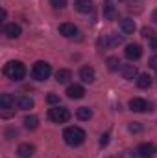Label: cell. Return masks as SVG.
Masks as SVG:
<instances>
[{
	"label": "cell",
	"mask_w": 157,
	"mask_h": 158,
	"mask_svg": "<svg viewBox=\"0 0 157 158\" xmlns=\"http://www.w3.org/2000/svg\"><path fill=\"white\" fill-rule=\"evenodd\" d=\"M124 55H126L129 61H137V59H141V55H142V48H141V44H128L126 50H124Z\"/></svg>",
	"instance_id": "52a82bcc"
},
{
	"label": "cell",
	"mask_w": 157,
	"mask_h": 158,
	"mask_svg": "<svg viewBox=\"0 0 157 158\" xmlns=\"http://www.w3.org/2000/svg\"><path fill=\"white\" fill-rule=\"evenodd\" d=\"M59 33L63 35V37H74V35H78V28L74 26V24H70V22H63V24H59Z\"/></svg>",
	"instance_id": "8fae6325"
},
{
	"label": "cell",
	"mask_w": 157,
	"mask_h": 158,
	"mask_svg": "<svg viewBox=\"0 0 157 158\" xmlns=\"http://www.w3.org/2000/svg\"><path fill=\"white\" fill-rule=\"evenodd\" d=\"M137 86H139V88H150V86H152V77H150L148 74H141V76L137 77Z\"/></svg>",
	"instance_id": "7402d4cb"
},
{
	"label": "cell",
	"mask_w": 157,
	"mask_h": 158,
	"mask_svg": "<svg viewBox=\"0 0 157 158\" xmlns=\"http://www.w3.org/2000/svg\"><path fill=\"white\" fill-rule=\"evenodd\" d=\"M120 158H135V155H133V151H124L120 155Z\"/></svg>",
	"instance_id": "4dcf8cb0"
},
{
	"label": "cell",
	"mask_w": 157,
	"mask_h": 158,
	"mask_svg": "<svg viewBox=\"0 0 157 158\" xmlns=\"http://www.w3.org/2000/svg\"><path fill=\"white\" fill-rule=\"evenodd\" d=\"M70 110L67 109V107H52L50 110H48V118L52 119L54 123H67L69 119H70Z\"/></svg>",
	"instance_id": "3957f363"
},
{
	"label": "cell",
	"mask_w": 157,
	"mask_h": 158,
	"mask_svg": "<svg viewBox=\"0 0 157 158\" xmlns=\"http://www.w3.org/2000/svg\"><path fill=\"white\" fill-rule=\"evenodd\" d=\"M46 101H48L50 105H56V103H59V96H56V94H48V96H46Z\"/></svg>",
	"instance_id": "4316f807"
},
{
	"label": "cell",
	"mask_w": 157,
	"mask_h": 158,
	"mask_svg": "<svg viewBox=\"0 0 157 158\" xmlns=\"http://www.w3.org/2000/svg\"><path fill=\"white\" fill-rule=\"evenodd\" d=\"M74 7L78 9L79 13H92L94 11V6H92L91 0H76Z\"/></svg>",
	"instance_id": "5bb4252c"
},
{
	"label": "cell",
	"mask_w": 157,
	"mask_h": 158,
	"mask_svg": "<svg viewBox=\"0 0 157 158\" xmlns=\"http://www.w3.org/2000/svg\"><path fill=\"white\" fill-rule=\"evenodd\" d=\"M135 20H131V19H122L120 20V30L124 31V33H133L135 31Z\"/></svg>",
	"instance_id": "e0dca14e"
},
{
	"label": "cell",
	"mask_w": 157,
	"mask_h": 158,
	"mask_svg": "<svg viewBox=\"0 0 157 158\" xmlns=\"http://www.w3.org/2000/svg\"><path fill=\"white\" fill-rule=\"evenodd\" d=\"M85 138H87L85 131H83L81 127H78V125L67 127V129L63 131V140H65V143L70 145V147H78V145H81V143L85 142Z\"/></svg>",
	"instance_id": "6da1fadb"
},
{
	"label": "cell",
	"mask_w": 157,
	"mask_h": 158,
	"mask_svg": "<svg viewBox=\"0 0 157 158\" xmlns=\"http://www.w3.org/2000/svg\"><path fill=\"white\" fill-rule=\"evenodd\" d=\"M135 153H137V156H141V158H152L155 155V145L152 142H142V143H139Z\"/></svg>",
	"instance_id": "8992f818"
},
{
	"label": "cell",
	"mask_w": 157,
	"mask_h": 158,
	"mask_svg": "<svg viewBox=\"0 0 157 158\" xmlns=\"http://www.w3.org/2000/svg\"><path fill=\"white\" fill-rule=\"evenodd\" d=\"M107 46H117V44H120L122 42V37L120 35H107Z\"/></svg>",
	"instance_id": "cb8c5ba5"
},
{
	"label": "cell",
	"mask_w": 157,
	"mask_h": 158,
	"mask_svg": "<svg viewBox=\"0 0 157 158\" xmlns=\"http://www.w3.org/2000/svg\"><path fill=\"white\" fill-rule=\"evenodd\" d=\"M67 96L70 98V99H81L83 96H85V88L81 86V85H69V88H67Z\"/></svg>",
	"instance_id": "9c48e42d"
},
{
	"label": "cell",
	"mask_w": 157,
	"mask_h": 158,
	"mask_svg": "<svg viewBox=\"0 0 157 158\" xmlns=\"http://www.w3.org/2000/svg\"><path fill=\"white\" fill-rule=\"evenodd\" d=\"M129 131H131V132H141L142 127H141L139 123H129Z\"/></svg>",
	"instance_id": "f1b7e54d"
},
{
	"label": "cell",
	"mask_w": 157,
	"mask_h": 158,
	"mask_svg": "<svg viewBox=\"0 0 157 158\" xmlns=\"http://www.w3.org/2000/svg\"><path fill=\"white\" fill-rule=\"evenodd\" d=\"M104 17H105V19H109V20H113V19H117V17H118L117 7H115L111 2H107V4L104 6Z\"/></svg>",
	"instance_id": "ac0fdd59"
},
{
	"label": "cell",
	"mask_w": 157,
	"mask_h": 158,
	"mask_svg": "<svg viewBox=\"0 0 157 158\" xmlns=\"http://www.w3.org/2000/svg\"><path fill=\"white\" fill-rule=\"evenodd\" d=\"M4 74H6V77L13 79V81H20L26 76V66L20 61H9L4 66Z\"/></svg>",
	"instance_id": "7a4b0ae2"
},
{
	"label": "cell",
	"mask_w": 157,
	"mask_h": 158,
	"mask_svg": "<svg viewBox=\"0 0 157 158\" xmlns=\"http://www.w3.org/2000/svg\"><path fill=\"white\" fill-rule=\"evenodd\" d=\"M24 127H26L28 131H35V129L39 127V118H37V116H26V118H24Z\"/></svg>",
	"instance_id": "603a6c76"
},
{
	"label": "cell",
	"mask_w": 157,
	"mask_h": 158,
	"mask_svg": "<svg viewBox=\"0 0 157 158\" xmlns=\"http://www.w3.org/2000/svg\"><path fill=\"white\" fill-rule=\"evenodd\" d=\"M76 116H78V119H81V121H87V119L92 118V110H91L89 107H79L78 110H76Z\"/></svg>",
	"instance_id": "44dd1931"
},
{
	"label": "cell",
	"mask_w": 157,
	"mask_h": 158,
	"mask_svg": "<svg viewBox=\"0 0 157 158\" xmlns=\"http://www.w3.org/2000/svg\"><path fill=\"white\" fill-rule=\"evenodd\" d=\"M152 50H157V37L152 40Z\"/></svg>",
	"instance_id": "1f68e13d"
},
{
	"label": "cell",
	"mask_w": 157,
	"mask_h": 158,
	"mask_svg": "<svg viewBox=\"0 0 157 158\" xmlns=\"http://www.w3.org/2000/svg\"><path fill=\"white\" fill-rule=\"evenodd\" d=\"M50 74H52V66L44 61H37L32 68V76H34L35 81H46L50 77Z\"/></svg>",
	"instance_id": "277c9868"
},
{
	"label": "cell",
	"mask_w": 157,
	"mask_h": 158,
	"mask_svg": "<svg viewBox=\"0 0 157 158\" xmlns=\"http://www.w3.org/2000/svg\"><path fill=\"white\" fill-rule=\"evenodd\" d=\"M34 153H35V147L32 143H20L19 149H17V155L20 158H32Z\"/></svg>",
	"instance_id": "4fadbf2b"
},
{
	"label": "cell",
	"mask_w": 157,
	"mask_h": 158,
	"mask_svg": "<svg viewBox=\"0 0 157 158\" xmlns=\"http://www.w3.org/2000/svg\"><path fill=\"white\" fill-rule=\"evenodd\" d=\"M152 20H154V22H155V24H157V9H155V11H154V15H152Z\"/></svg>",
	"instance_id": "d6a6232c"
},
{
	"label": "cell",
	"mask_w": 157,
	"mask_h": 158,
	"mask_svg": "<svg viewBox=\"0 0 157 158\" xmlns=\"http://www.w3.org/2000/svg\"><path fill=\"white\" fill-rule=\"evenodd\" d=\"M15 105V98L11 94H2L0 96V107L2 109H11Z\"/></svg>",
	"instance_id": "d6986e66"
},
{
	"label": "cell",
	"mask_w": 157,
	"mask_h": 158,
	"mask_svg": "<svg viewBox=\"0 0 157 158\" xmlns=\"http://www.w3.org/2000/svg\"><path fill=\"white\" fill-rule=\"evenodd\" d=\"M17 107L20 110H30V109H34V99L30 96H20V98H17Z\"/></svg>",
	"instance_id": "9a60e30c"
},
{
	"label": "cell",
	"mask_w": 157,
	"mask_h": 158,
	"mask_svg": "<svg viewBox=\"0 0 157 158\" xmlns=\"http://www.w3.org/2000/svg\"><path fill=\"white\" fill-rule=\"evenodd\" d=\"M120 74H122V77L126 79V81H133V79H137V76H139L135 64H122Z\"/></svg>",
	"instance_id": "ba28073f"
},
{
	"label": "cell",
	"mask_w": 157,
	"mask_h": 158,
	"mask_svg": "<svg viewBox=\"0 0 157 158\" xmlns=\"http://www.w3.org/2000/svg\"><path fill=\"white\" fill-rule=\"evenodd\" d=\"M4 33H6L9 39H19V37H20V33H22V30H20V26H19V24L11 22V24H6V26H4Z\"/></svg>",
	"instance_id": "7c38bea8"
},
{
	"label": "cell",
	"mask_w": 157,
	"mask_h": 158,
	"mask_svg": "<svg viewBox=\"0 0 157 158\" xmlns=\"http://www.w3.org/2000/svg\"><path fill=\"white\" fill-rule=\"evenodd\" d=\"M107 143H109V132L102 134V138H100V145H102V147H105Z\"/></svg>",
	"instance_id": "83f0119b"
},
{
	"label": "cell",
	"mask_w": 157,
	"mask_h": 158,
	"mask_svg": "<svg viewBox=\"0 0 157 158\" xmlns=\"http://www.w3.org/2000/svg\"><path fill=\"white\" fill-rule=\"evenodd\" d=\"M142 37H144V39H150V40H154V39H155V31H154L152 28H148V26H144V28H142Z\"/></svg>",
	"instance_id": "d4e9b609"
},
{
	"label": "cell",
	"mask_w": 157,
	"mask_h": 158,
	"mask_svg": "<svg viewBox=\"0 0 157 158\" xmlns=\"http://www.w3.org/2000/svg\"><path fill=\"white\" fill-rule=\"evenodd\" d=\"M50 4H52V7H56V9H63V7L67 6V0H50Z\"/></svg>",
	"instance_id": "484cf974"
},
{
	"label": "cell",
	"mask_w": 157,
	"mask_h": 158,
	"mask_svg": "<svg viewBox=\"0 0 157 158\" xmlns=\"http://www.w3.org/2000/svg\"><path fill=\"white\" fill-rule=\"evenodd\" d=\"M79 79H81L83 83H92V81L96 79L94 68H92V66H81V68H79Z\"/></svg>",
	"instance_id": "30bf717a"
},
{
	"label": "cell",
	"mask_w": 157,
	"mask_h": 158,
	"mask_svg": "<svg viewBox=\"0 0 157 158\" xmlns=\"http://www.w3.org/2000/svg\"><path fill=\"white\" fill-rule=\"evenodd\" d=\"M128 105H129V109H131L133 112H146V110H152V103H148V101L142 99V98H131Z\"/></svg>",
	"instance_id": "5b68a950"
},
{
	"label": "cell",
	"mask_w": 157,
	"mask_h": 158,
	"mask_svg": "<svg viewBox=\"0 0 157 158\" xmlns=\"http://www.w3.org/2000/svg\"><path fill=\"white\" fill-rule=\"evenodd\" d=\"M107 68L111 70V72H117V70H120L122 68V63H120V59H118L117 55H111V57H107Z\"/></svg>",
	"instance_id": "ffe728a7"
},
{
	"label": "cell",
	"mask_w": 157,
	"mask_h": 158,
	"mask_svg": "<svg viewBox=\"0 0 157 158\" xmlns=\"http://www.w3.org/2000/svg\"><path fill=\"white\" fill-rule=\"evenodd\" d=\"M70 79H72V72L67 70V68H59V70L56 72V81H57V83H69Z\"/></svg>",
	"instance_id": "2e32d148"
},
{
	"label": "cell",
	"mask_w": 157,
	"mask_h": 158,
	"mask_svg": "<svg viewBox=\"0 0 157 158\" xmlns=\"http://www.w3.org/2000/svg\"><path fill=\"white\" fill-rule=\"evenodd\" d=\"M148 64H150V68H154V70H157V55H152V57H150Z\"/></svg>",
	"instance_id": "f546056e"
},
{
	"label": "cell",
	"mask_w": 157,
	"mask_h": 158,
	"mask_svg": "<svg viewBox=\"0 0 157 158\" xmlns=\"http://www.w3.org/2000/svg\"><path fill=\"white\" fill-rule=\"evenodd\" d=\"M118 2H122V0H118Z\"/></svg>",
	"instance_id": "836d02e7"
}]
</instances>
